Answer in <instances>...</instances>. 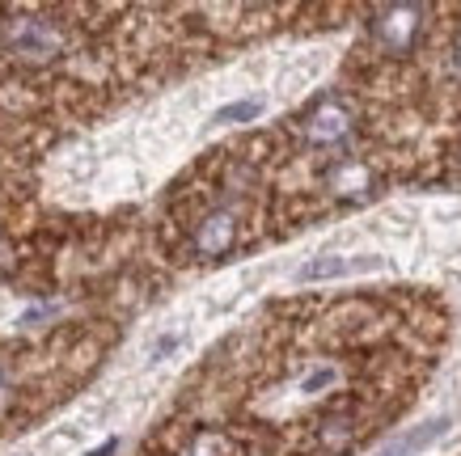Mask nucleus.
<instances>
[{"label":"nucleus","mask_w":461,"mask_h":456,"mask_svg":"<svg viewBox=\"0 0 461 456\" xmlns=\"http://www.w3.org/2000/svg\"><path fill=\"white\" fill-rule=\"evenodd\" d=\"M229 241H233V220L229 216L203 220V228H199V249L203 254H221V249H229Z\"/></svg>","instance_id":"obj_2"},{"label":"nucleus","mask_w":461,"mask_h":456,"mask_svg":"<svg viewBox=\"0 0 461 456\" xmlns=\"http://www.w3.org/2000/svg\"><path fill=\"white\" fill-rule=\"evenodd\" d=\"M14 47L22 56H47L51 47H56V34L39 22H17L14 26Z\"/></svg>","instance_id":"obj_1"},{"label":"nucleus","mask_w":461,"mask_h":456,"mask_svg":"<svg viewBox=\"0 0 461 456\" xmlns=\"http://www.w3.org/2000/svg\"><path fill=\"white\" fill-rule=\"evenodd\" d=\"M343 131H348V114L339 111V106H321V111L313 114V123H309V136L321 139V144H326V139H339Z\"/></svg>","instance_id":"obj_3"}]
</instances>
